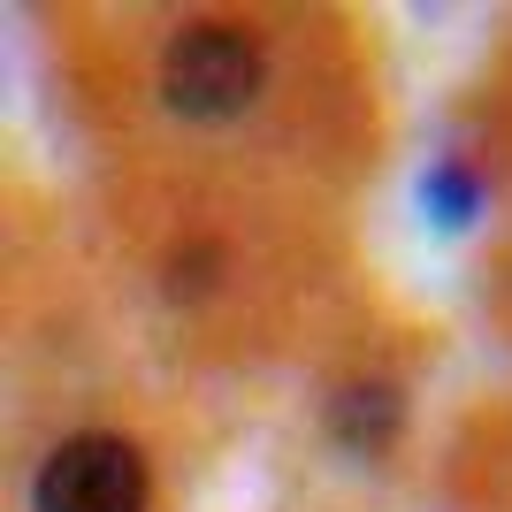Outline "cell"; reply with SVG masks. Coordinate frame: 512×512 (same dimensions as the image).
Here are the masks:
<instances>
[{"instance_id":"obj_5","label":"cell","mask_w":512,"mask_h":512,"mask_svg":"<svg viewBox=\"0 0 512 512\" xmlns=\"http://www.w3.org/2000/svg\"><path fill=\"white\" fill-rule=\"evenodd\" d=\"M214 276H222V253H214V245H192V253H176L169 268H161V291H169V299H207Z\"/></svg>"},{"instance_id":"obj_3","label":"cell","mask_w":512,"mask_h":512,"mask_svg":"<svg viewBox=\"0 0 512 512\" xmlns=\"http://www.w3.org/2000/svg\"><path fill=\"white\" fill-rule=\"evenodd\" d=\"M398 421H406V406H398V390H390V383H344L337 398H329L337 444L360 451V459H383V451L398 444Z\"/></svg>"},{"instance_id":"obj_4","label":"cell","mask_w":512,"mask_h":512,"mask_svg":"<svg viewBox=\"0 0 512 512\" xmlns=\"http://www.w3.org/2000/svg\"><path fill=\"white\" fill-rule=\"evenodd\" d=\"M421 207L436 214V230H467L474 207H482V184H474L467 169H451V161H444V169L421 184Z\"/></svg>"},{"instance_id":"obj_2","label":"cell","mask_w":512,"mask_h":512,"mask_svg":"<svg viewBox=\"0 0 512 512\" xmlns=\"http://www.w3.org/2000/svg\"><path fill=\"white\" fill-rule=\"evenodd\" d=\"M39 512H146V459L138 444L85 428L39 467Z\"/></svg>"},{"instance_id":"obj_1","label":"cell","mask_w":512,"mask_h":512,"mask_svg":"<svg viewBox=\"0 0 512 512\" xmlns=\"http://www.w3.org/2000/svg\"><path fill=\"white\" fill-rule=\"evenodd\" d=\"M161 100L184 123H230L260 100V46L237 23H192L176 31L169 62H161Z\"/></svg>"}]
</instances>
